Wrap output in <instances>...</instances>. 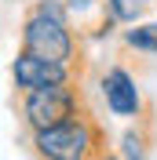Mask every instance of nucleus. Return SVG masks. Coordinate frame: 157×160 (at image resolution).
Returning a JSON list of instances; mask_svg holds the SVG:
<instances>
[{
	"label": "nucleus",
	"instance_id": "obj_1",
	"mask_svg": "<svg viewBox=\"0 0 157 160\" xmlns=\"http://www.w3.org/2000/svg\"><path fill=\"white\" fill-rule=\"evenodd\" d=\"M80 44H84V37L73 26V18L26 8L22 26H19L22 51H33V55L51 58V62H66V66H80Z\"/></svg>",
	"mask_w": 157,
	"mask_h": 160
},
{
	"label": "nucleus",
	"instance_id": "obj_4",
	"mask_svg": "<svg viewBox=\"0 0 157 160\" xmlns=\"http://www.w3.org/2000/svg\"><path fill=\"white\" fill-rule=\"evenodd\" d=\"M99 98L106 106V113L121 124L128 120H143L146 117V95H143V84L135 80V73L113 62L99 73Z\"/></svg>",
	"mask_w": 157,
	"mask_h": 160
},
{
	"label": "nucleus",
	"instance_id": "obj_8",
	"mask_svg": "<svg viewBox=\"0 0 157 160\" xmlns=\"http://www.w3.org/2000/svg\"><path fill=\"white\" fill-rule=\"evenodd\" d=\"M154 8H157V0H102V11H110L121 26H132V22L146 18Z\"/></svg>",
	"mask_w": 157,
	"mask_h": 160
},
{
	"label": "nucleus",
	"instance_id": "obj_3",
	"mask_svg": "<svg viewBox=\"0 0 157 160\" xmlns=\"http://www.w3.org/2000/svg\"><path fill=\"white\" fill-rule=\"evenodd\" d=\"M84 113V91H80V80H69V84H55V88H37L26 91L19 102V117L26 124V131H44L51 124H62V120Z\"/></svg>",
	"mask_w": 157,
	"mask_h": 160
},
{
	"label": "nucleus",
	"instance_id": "obj_10",
	"mask_svg": "<svg viewBox=\"0 0 157 160\" xmlns=\"http://www.w3.org/2000/svg\"><path fill=\"white\" fill-rule=\"evenodd\" d=\"M69 11V18H73V26L77 29H84V26H91V22L102 15V0H62Z\"/></svg>",
	"mask_w": 157,
	"mask_h": 160
},
{
	"label": "nucleus",
	"instance_id": "obj_5",
	"mask_svg": "<svg viewBox=\"0 0 157 160\" xmlns=\"http://www.w3.org/2000/svg\"><path fill=\"white\" fill-rule=\"evenodd\" d=\"M11 73V88L26 95V91H37V88H55V84H69V80H80V66H66V62H51V58H40L33 51H22L11 58L8 66Z\"/></svg>",
	"mask_w": 157,
	"mask_h": 160
},
{
	"label": "nucleus",
	"instance_id": "obj_7",
	"mask_svg": "<svg viewBox=\"0 0 157 160\" xmlns=\"http://www.w3.org/2000/svg\"><path fill=\"white\" fill-rule=\"evenodd\" d=\"M113 157H121V160H146L150 157V131L143 120L124 124V131L113 138Z\"/></svg>",
	"mask_w": 157,
	"mask_h": 160
},
{
	"label": "nucleus",
	"instance_id": "obj_2",
	"mask_svg": "<svg viewBox=\"0 0 157 160\" xmlns=\"http://www.w3.org/2000/svg\"><path fill=\"white\" fill-rule=\"evenodd\" d=\"M30 146L40 160H91L99 153H106V135H102V124L84 109L62 124L33 131Z\"/></svg>",
	"mask_w": 157,
	"mask_h": 160
},
{
	"label": "nucleus",
	"instance_id": "obj_6",
	"mask_svg": "<svg viewBox=\"0 0 157 160\" xmlns=\"http://www.w3.org/2000/svg\"><path fill=\"white\" fill-rule=\"evenodd\" d=\"M121 48L132 51V55H143V58H157V18H139L132 26H121Z\"/></svg>",
	"mask_w": 157,
	"mask_h": 160
},
{
	"label": "nucleus",
	"instance_id": "obj_9",
	"mask_svg": "<svg viewBox=\"0 0 157 160\" xmlns=\"http://www.w3.org/2000/svg\"><path fill=\"white\" fill-rule=\"evenodd\" d=\"M80 37L88 40V44H110V40H117V37H121V22L113 18L110 11H102V15L91 22V26H84V29H80Z\"/></svg>",
	"mask_w": 157,
	"mask_h": 160
}]
</instances>
